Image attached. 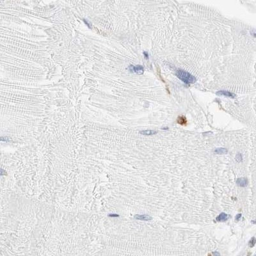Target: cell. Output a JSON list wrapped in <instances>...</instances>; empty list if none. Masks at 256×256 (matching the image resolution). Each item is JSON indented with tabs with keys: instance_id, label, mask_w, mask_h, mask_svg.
<instances>
[{
	"instance_id": "6da1fadb",
	"label": "cell",
	"mask_w": 256,
	"mask_h": 256,
	"mask_svg": "<svg viewBox=\"0 0 256 256\" xmlns=\"http://www.w3.org/2000/svg\"><path fill=\"white\" fill-rule=\"evenodd\" d=\"M175 75L177 78L182 81L184 82L185 84L189 85L190 84H193L196 82V78L195 76L191 75V74L188 72L185 71L184 70L179 69L177 71Z\"/></svg>"
},
{
	"instance_id": "7a4b0ae2",
	"label": "cell",
	"mask_w": 256,
	"mask_h": 256,
	"mask_svg": "<svg viewBox=\"0 0 256 256\" xmlns=\"http://www.w3.org/2000/svg\"><path fill=\"white\" fill-rule=\"evenodd\" d=\"M129 71L132 72L137 73L138 74H142L144 71V68L143 66L140 65H138L137 66H133V65H130L129 67Z\"/></svg>"
},
{
	"instance_id": "3957f363",
	"label": "cell",
	"mask_w": 256,
	"mask_h": 256,
	"mask_svg": "<svg viewBox=\"0 0 256 256\" xmlns=\"http://www.w3.org/2000/svg\"><path fill=\"white\" fill-rule=\"evenodd\" d=\"M216 94L217 95H220V96L222 95V96L231 97V98H234L236 97V95L230 92L229 91H226V90H220V91H218V92L216 93Z\"/></svg>"
},
{
	"instance_id": "277c9868",
	"label": "cell",
	"mask_w": 256,
	"mask_h": 256,
	"mask_svg": "<svg viewBox=\"0 0 256 256\" xmlns=\"http://www.w3.org/2000/svg\"><path fill=\"white\" fill-rule=\"evenodd\" d=\"M134 218L138 220L143 221H149L152 220V217L149 215H147V214H137L134 216Z\"/></svg>"
},
{
	"instance_id": "5b68a950",
	"label": "cell",
	"mask_w": 256,
	"mask_h": 256,
	"mask_svg": "<svg viewBox=\"0 0 256 256\" xmlns=\"http://www.w3.org/2000/svg\"><path fill=\"white\" fill-rule=\"evenodd\" d=\"M236 183L239 185V186L245 187L248 185V180L245 178H239L237 179Z\"/></svg>"
},
{
	"instance_id": "8992f818",
	"label": "cell",
	"mask_w": 256,
	"mask_h": 256,
	"mask_svg": "<svg viewBox=\"0 0 256 256\" xmlns=\"http://www.w3.org/2000/svg\"><path fill=\"white\" fill-rule=\"evenodd\" d=\"M229 218V216L228 214H227L225 213H222L218 215V216L216 218V220L219 221V222H221V221H225L227 220V219Z\"/></svg>"
},
{
	"instance_id": "52a82bcc",
	"label": "cell",
	"mask_w": 256,
	"mask_h": 256,
	"mask_svg": "<svg viewBox=\"0 0 256 256\" xmlns=\"http://www.w3.org/2000/svg\"><path fill=\"white\" fill-rule=\"evenodd\" d=\"M177 121V122H178V124H180V125H183V126L186 125V123H187L186 119L185 117H183V116H180V117H179Z\"/></svg>"
},
{
	"instance_id": "ba28073f",
	"label": "cell",
	"mask_w": 256,
	"mask_h": 256,
	"mask_svg": "<svg viewBox=\"0 0 256 256\" xmlns=\"http://www.w3.org/2000/svg\"><path fill=\"white\" fill-rule=\"evenodd\" d=\"M214 153L218 154H225L227 153V149L225 148H217L214 150Z\"/></svg>"
},
{
	"instance_id": "9c48e42d",
	"label": "cell",
	"mask_w": 256,
	"mask_h": 256,
	"mask_svg": "<svg viewBox=\"0 0 256 256\" xmlns=\"http://www.w3.org/2000/svg\"><path fill=\"white\" fill-rule=\"evenodd\" d=\"M140 133L142 134H144V135H153V134H155L157 133L156 131L153 130H145V131H140Z\"/></svg>"
},
{
	"instance_id": "30bf717a",
	"label": "cell",
	"mask_w": 256,
	"mask_h": 256,
	"mask_svg": "<svg viewBox=\"0 0 256 256\" xmlns=\"http://www.w3.org/2000/svg\"><path fill=\"white\" fill-rule=\"evenodd\" d=\"M256 238H254V237H253V238H252L251 239V240L250 241V242H249V245L251 247H254V245L256 244Z\"/></svg>"
},
{
	"instance_id": "8fae6325",
	"label": "cell",
	"mask_w": 256,
	"mask_h": 256,
	"mask_svg": "<svg viewBox=\"0 0 256 256\" xmlns=\"http://www.w3.org/2000/svg\"><path fill=\"white\" fill-rule=\"evenodd\" d=\"M242 154H240V153H238L236 155V161H237V162H241L242 161Z\"/></svg>"
},
{
	"instance_id": "7c38bea8",
	"label": "cell",
	"mask_w": 256,
	"mask_h": 256,
	"mask_svg": "<svg viewBox=\"0 0 256 256\" xmlns=\"http://www.w3.org/2000/svg\"><path fill=\"white\" fill-rule=\"evenodd\" d=\"M241 217H242V214H238L236 215V220H239V219L241 218Z\"/></svg>"
},
{
	"instance_id": "4fadbf2b",
	"label": "cell",
	"mask_w": 256,
	"mask_h": 256,
	"mask_svg": "<svg viewBox=\"0 0 256 256\" xmlns=\"http://www.w3.org/2000/svg\"><path fill=\"white\" fill-rule=\"evenodd\" d=\"M83 21H84L85 23L86 24V25L87 26H88V27L89 28H91V27H90V26L89 25V23H88V22H87V21H86V20H85V19H83Z\"/></svg>"
},
{
	"instance_id": "5bb4252c",
	"label": "cell",
	"mask_w": 256,
	"mask_h": 256,
	"mask_svg": "<svg viewBox=\"0 0 256 256\" xmlns=\"http://www.w3.org/2000/svg\"><path fill=\"white\" fill-rule=\"evenodd\" d=\"M143 54H144V56H145L146 58L147 59L149 58V55H148V53L147 52H143Z\"/></svg>"
},
{
	"instance_id": "9a60e30c",
	"label": "cell",
	"mask_w": 256,
	"mask_h": 256,
	"mask_svg": "<svg viewBox=\"0 0 256 256\" xmlns=\"http://www.w3.org/2000/svg\"><path fill=\"white\" fill-rule=\"evenodd\" d=\"M251 33H252V35L254 36V37H256V31H254V32H252Z\"/></svg>"
},
{
	"instance_id": "2e32d148",
	"label": "cell",
	"mask_w": 256,
	"mask_h": 256,
	"mask_svg": "<svg viewBox=\"0 0 256 256\" xmlns=\"http://www.w3.org/2000/svg\"><path fill=\"white\" fill-rule=\"evenodd\" d=\"M109 216H115V217H117V216H119V215H118V214H109Z\"/></svg>"
}]
</instances>
